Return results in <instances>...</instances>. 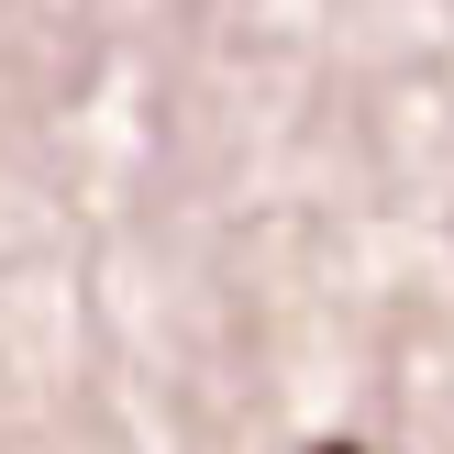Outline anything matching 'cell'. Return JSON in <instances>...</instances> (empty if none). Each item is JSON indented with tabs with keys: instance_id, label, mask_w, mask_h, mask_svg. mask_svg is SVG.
<instances>
[{
	"instance_id": "1",
	"label": "cell",
	"mask_w": 454,
	"mask_h": 454,
	"mask_svg": "<svg viewBox=\"0 0 454 454\" xmlns=\"http://www.w3.org/2000/svg\"><path fill=\"white\" fill-rule=\"evenodd\" d=\"M310 454H355V443H310Z\"/></svg>"
}]
</instances>
